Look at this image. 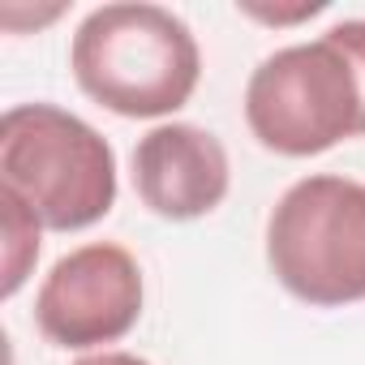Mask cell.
<instances>
[{
	"instance_id": "4",
	"label": "cell",
	"mask_w": 365,
	"mask_h": 365,
	"mask_svg": "<svg viewBox=\"0 0 365 365\" xmlns=\"http://www.w3.org/2000/svg\"><path fill=\"white\" fill-rule=\"evenodd\" d=\"M267 262L305 305L365 301V185L348 176H305L267 220Z\"/></svg>"
},
{
	"instance_id": "8",
	"label": "cell",
	"mask_w": 365,
	"mask_h": 365,
	"mask_svg": "<svg viewBox=\"0 0 365 365\" xmlns=\"http://www.w3.org/2000/svg\"><path fill=\"white\" fill-rule=\"evenodd\" d=\"M327 35L339 39V43L352 52V61L361 65V78H365V22H361V18H348V22H335Z\"/></svg>"
},
{
	"instance_id": "10",
	"label": "cell",
	"mask_w": 365,
	"mask_h": 365,
	"mask_svg": "<svg viewBox=\"0 0 365 365\" xmlns=\"http://www.w3.org/2000/svg\"><path fill=\"white\" fill-rule=\"evenodd\" d=\"M73 365H150V361H142L133 352H95V356H82Z\"/></svg>"
},
{
	"instance_id": "9",
	"label": "cell",
	"mask_w": 365,
	"mask_h": 365,
	"mask_svg": "<svg viewBox=\"0 0 365 365\" xmlns=\"http://www.w3.org/2000/svg\"><path fill=\"white\" fill-rule=\"evenodd\" d=\"M245 14H254V18H262V22H297V18H314V14H322V5H301L297 14H279V9H258V5H245Z\"/></svg>"
},
{
	"instance_id": "2",
	"label": "cell",
	"mask_w": 365,
	"mask_h": 365,
	"mask_svg": "<svg viewBox=\"0 0 365 365\" xmlns=\"http://www.w3.org/2000/svg\"><path fill=\"white\" fill-rule=\"evenodd\" d=\"M0 185L43 228L82 232L116 202V155L82 116L56 103H18L0 120Z\"/></svg>"
},
{
	"instance_id": "7",
	"label": "cell",
	"mask_w": 365,
	"mask_h": 365,
	"mask_svg": "<svg viewBox=\"0 0 365 365\" xmlns=\"http://www.w3.org/2000/svg\"><path fill=\"white\" fill-rule=\"evenodd\" d=\"M0 207H5V297H14L22 284H26V271L35 267L39 258V220L35 211L0 185Z\"/></svg>"
},
{
	"instance_id": "3",
	"label": "cell",
	"mask_w": 365,
	"mask_h": 365,
	"mask_svg": "<svg viewBox=\"0 0 365 365\" xmlns=\"http://www.w3.org/2000/svg\"><path fill=\"white\" fill-rule=\"evenodd\" d=\"M245 120L267 150L288 159L322 155L348 138H365L361 65L331 35L279 48L250 73Z\"/></svg>"
},
{
	"instance_id": "6",
	"label": "cell",
	"mask_w": 365,
	"mask_h": 365,
	"mask_svg": "<svg viewBox=\"0 0 365 365\" xmlns=\"http://www.w3.org/2000/svg\"><path fill=\"white\" fill-rule=\"evenodd\" d=\"M232 185L228 150L198 125H155L133 146V190L159 220H202Z\"/></svg>"
},
{
	"instance_id": "1",
	"label": "cell",
	"mask_w": 365,
	"mask_h": 365,
	"mask_svg": "<svg viewBox=\"0 0 365 365\" xmlns=\"http://www.w3.org/2000/svg\"><path fill=\"white\" fill-rule=\"evenodd\" d=\"M78 86L116 116H168L198 91L202 56L194 31L163 5L91 9L73 35Z\"/></svg>"
},
{
	"instance_id": "5",
	"label": "cell",
	"mask_w": 365,
	"mask_h": 365,
	"mask_svg": "<svg viewBox=\"0 0 365 365\" xmlns=\"http://www.w3.org/2000/svg\"><path fill=\"white\" fill-rule=\"evenodd\" d=\"M142 318V271L125 245L95 241L65 254L35 297V327L56 348L125 339Z\"/></svg>"
}]
</instances>
